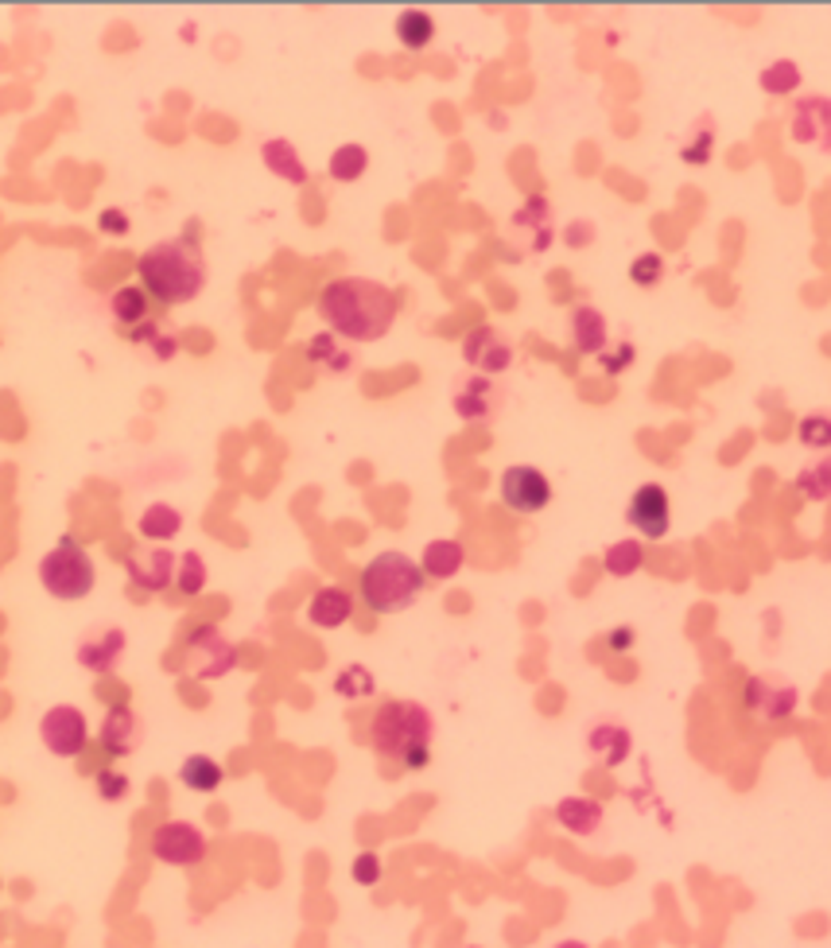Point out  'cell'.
Here are the masks:
<instances>
[{"mask_svg": "<svg viewBox=\"0 0 831 948\" xmlns=\"http://www.w3.org/2000/svg\"><path fill=\"white\" fill-rule=\"evenodd\" d=\"M98 743L109 758H129L144 743V719L129 704H113L98 727Z\"/></svg>", "mask_w": 831, "mask_h": 948, "instance_id": "ac0fdd59", "label": "cell"}, {"mask_svg": "<svg viewBox=\"0 0 831 948\" xmlns=\"http://www.w3.org/2000/svg\"><path fill=\"white\" fill-rule=\"evenodd\" d=\"M365 168H370V152L362 148V144H342V148L330 152V179H338V183H358V179L365 176Z\"/></svg>", "mask_w": 831, "mask_h": 948, "instance_id": "d6a6232c", "label": "cell"}, {"mask_svg": "<svg viewBox=\"0 0 831 948\" xmlns=\"http://www.w3.org/2000/svg\"><path fill=\"white\" fill-rule=\"evenodd\" d=\"M350 875H354L358 887H377L381 875H385L377 851H362V855H354V863H350Z\"/></svg>", "mask_w": 831, "mask_h": 948, "instance_id": "b9f144b4", "label": "cell"}, {"mask_svg": "<svg viewBox=\"0 0 831 948\" xmlns=\"http://www.w3.org/2000/svg\"><path fill=\"white\" fill-rule=\"evenodd\" d=\"M186 653L195 661V676L198 681H218V676H230L238 669L241 653L226 634H221L214 622H198V626L186 629Z\"/></svg>", "mask_w": 831, "mask_h": 948, "instance_id": "8992f818", "label": "cell"}, {"mask_svg": "<svg viewBox=\"0 0 831 948\" xmlns=\"http://www.w3.org/2000/svg\"><path fill=\"white\" fill-rule=\"evenodd\" d=\"M462 362H467V370L497 377V373H505L514 365V343H509L502 331L490 327V323H482V327H474L462 338Z\"/></svg>", "mask_w": 831, "mask_h": 948, "instance_id": "5bb4252c", "label": "cell"}, {"mask_svg": "<svg viewBox=\"0 0 831 948\" xmlns=\"http://www.w3.org/2000/svg\"><path fill=\"white\" fill-rule=\"evenodd\" d=\"M711 144H715V121L711 117H699L696 124H691V133L688 141L681 144V160L684 164H708L711 160Z\"/></svg>", "mask_w": 831, "mask_h": 948, "instance_id": "e575fe53", "label": "cell"}, {"mask_svg": "<svg viewBox=\"0 0 831 948\" xmlns=\"http://www.w3.org/2000/svg\"><path fill=\"white\" fill-rule=\"evenodd\" d=\"M176 572H179V556L171 549H136L133 556H124V576L129 584L141 587L148 595H159L176 587Z\"/></svg>", "mask_w": 831, "mask_h": 948, "instance_id": "2e32d148", "label": "cell"}, {"mask_svg": "<svg viewBox=\"0 0 831 948\" xmlns=\"http://www.w3.org/2000/svg\"><path fill=\"white\" fill-rule=\"evenodd\" d=\"M661 276H664L661 253H641V257H634V265H629V280H634L637 288H653V284H661Z\"/></svg>", "mask_w": 831, "mask_h": 948, "instance_id": "ab89813d", "label": "cell"}, {"mask_svg": "<svg viewBox=\"0 0 831 948\" xmlns=\"http://www.w3.org/2000/svg\"><path fill=\"white\" fill-rule=\"evenodd\" d=\"M136 276H141L144 292L159 303V308H176V303L198 300L206 288V257L191 233L183 238L156 241L141 253L136 261Z\"/></svg>", "mask_w": 831, "mask_h": 948, "instance_id": "7a4b0ae2", "label": "cell"}, {"mask_svg": "<svg viewBox=\"0 0 831 948\" xmlns=\"http://www.w3.org/2000/svg\"><path fill=\"white\" fill-rule=\"evenodd\" d=\"M634 358H637V346L629 343V338H618V343H611L599 355V365L606 377H618V373H626L629 365H634Z\"/></svg>", "mask_w": 831, "mask_h": 948, "instance_id": "f35d334b", "label": "cell"}, {"mask_svg": "<svg viewBox=\"0 0 831 948\" xmlns=\"http://www.w3.org/2000/svg\"><path fill=\"white\" fill-rule=\"evenodd\" d=\"M152 303L156 300L144 292V284H121V288H113V296H109V320L121 331H133L141 327V323H148Z\"/></svg>", "mask_w": 831, "mask_h": 948, "instance_id": "603a6c76", "label": "cell"}, {"mask_svg": "<svg viewBox=\"0 0 831 948\" xmlns=\"http://www.w3.org/2000/svg\"><path fill=\"white\" fill-rule=\"evenodd\" d=\"M758 82L770 98H785V94H796V86H800V67L793 59H778L770 67H761Z\"/></svg>", "mask_w": 831, "mask_h": 948, "instance_id": "836d02e7", "label": "cell"}, {"mask_svg": "<svg viewBox=\"0 0 831 948\" xmlns=\"http://www.w3.org/2000/svg\"><path fill=\"white\" fill-rule=\"evenodd\" d=\"M509 241H521V253H517V261L529 257V253H544V249L552 245V233H556V226H552V206L544 195H532L525 199L521 211L509 218Z\"/></svg>", "mask_w": 831, "mask_h": 948, "instance_id": "9a60e30c", "label": "cell"}, {"mask_svg": "<svg viewBox=\"0 0 831 948\" xmlns=\"http://www.w3.org/2000/svg\"><path fill=\"white\" fill-rule=\"evenodd\" d=\"M39 739L55 758H79L89 746V723L74 704H55L39 719Z\"/></svg>", "mask_w": 831, "mask_h": 948, "instance_id": "9c48e42d", "label": "cell"}, {"mask_svg": "<svg viewBox=\"0 0 831 948\" xmlns=\"http://www.w3.org/2000/svg\"><path fill=\"white\" fill-rule=\"evenodd\" d=\"M629 751H634V739H629V727L618 723V719H599V723L587 727V754L606 770L626 763Z\"/></svg>", "mask_w": 831, "mask_h": 948, "instance_id": "d6986e66", "label": "cell"}, {"mask_svg": "<svg viewBox=\"0 0 831 948\" xmlns=\"http://www.w3.org/2000/svg\"><path fill=\"white\" fill-rule=\"evenodd\" d=\"M626 521L634 525L646 541L669 537V529H673V497H669V490L657 487V482L637 487L626 502Z\"/></svg>", "mask_w": 831, "mask_h": 948, "instance_id": "8fae6325", "label": "cell"}, {"mask_svg": "<svg viewBox=\"0 0 831 948\" xmlns=\"http://www.w3.org/2000/svg\"><path fill=\"white\" fill-rule=\"evenodd\" d=\"M152 860L168 867H198L206 860V832L191 820H164L148 840Z\"/></svg>", "mask_w": 831, "mask_h": 948, "instance_id": "52a82bcc", "label": "cell"}, {"mask_svg": "<svg viewBox=\"0 0 831 948\" xmlns=\"http://www.w3.org/2000/svg\"><path fill=\"white\" fill-rule=\"evenodd\" d=\"M94 789H98V797L106 801V805H117V801L129 797L133 781H129V773H121V770H101L98 781H94Z\"/></svg>", "mask_w": 831, "mask_h": 948, "instance_id": "60d3db41", "label": "cell"}, {"mask_svg": "<svg viewBox=\"0 0 831 948\" xmlns=\"http://www.w3.org/2000/svg\"><path fill=\"white\" fill-rule=\"evenodd\" d=\"M646 564V544L626 537V541H614L611 549L602 552V567H606V576L614 579H629L634 572H641Z\"/></svg>", "mask_w": 831, "mask_h": 948, "instance_id": "f1b7e54d", "label": "cell"}, {"mask_svg": "<svg viewBox=\"0 0 831 948\" xmlns=\"http://www.w3.org/2000/svg\"><path fill=\"white\" fill-rule=\"evenodd\" d=\"M124 338H129L133 346H141V350H148L156 362H171V358L179 355V335L168 327V323L148 320V323H141V327L124 331Z\"/></svg>", "mask_w": 831, "mask_h": 948, "instance_id": "83f0119b", "label": "cell"}, {"mask_svg": "<svg viewBox=\"0 0 831 948\" xmlns=\"http://www.w3.org/2000/svg\"><path fill=\"white\" fill-rule=\"evenodd\" d=\"M261 160H265V168L273 171V176L288 179L292 187H308V168H303L300 152H296L292 141H284V136H268V141L261 144Z\"/></svg>", "mask_w": 831, "mask_h": 948, "instance_id": "cb8c5ba5", "label": "cell"}, {"mask_svg": "<svg viewBox=\"0 0 831 948\" xmlns=\"http://www.w3.org/2000/svg\"><path fill=\"white\" fill-rule=\"evenodd\" d=\"M788 136L796 144H808V148L831 156V98H823V94L796 98L793 113H788Z\"/></svg>", "mask_w": 831, "mask_h": 948, "instance_id": "4fadbf2b", "label": "cell"}, {"mask_svg": "<svg viewBox=\"0 0 831 948\" xmlns=\"http://www.w3.org/2000/svg\"><path fill=\"white\" fill-rule=\"evenodd\" d=\"M567 335H571L575 355L599 358L602 350L611 346V323H606V315H602L599 308L579 303V308L571 311V320H567Z\"/></svg>", "mask_w": 831, "mask_h": 948, "instance_id": "ffe728a7", "label": "cell"}, {"mask_svg": "<svg viewBox=\"0 0 831 948\" xmlns=\"http://www.w3.org/2000/svg\"><path fill=\"white\" fill-rule=\"evenodd\" d=\"M303 355H308L311 365H318L323 373H350L354 370V350L346 346V338H338L335 331H318L315 338H308L303 346Z\"/></svg>", "mask_w": 831, "mask_h": 948, "instance_id": "7402d4cb", "label": "cell"}, {"mask_svg": "<svg viewBox=\"0 0 831 948\" xmlns=\"http://www.w3.org/2000/svg\"><path fill=\"white\" fill-rule=\"evenodd\" d=\"M505 397L502 389L494 385V377H486V373H474L467 370L462 377H455V389H451V408H455V417L462 420V424H494L497 412H502Z\"/></svg>", "mask_w": 831, "mask_h": 948, "instance_id": "ba28073f", "label": "cell"}, {"mask_svg": "<svg viewBox=\"0 0 831 948\" xmlns=\"http://www.w3.org/2000/svg\"><path fill=\"white\" fill-rule=\"evenodd\" d=\"M335 692L342 700H370L373 692H377V681L365 665H342L335 676Z\"/></svg>", "mask_w": 831, "mask_h": 948, "instance_id": "d590c367", "label": "cell"}, {"mask_svg": "<svg viewBox=\"0 0 831 948\" xmlns=\"http://www.w3.org/2000/svg\"><path fill=\"white\" fill-rule=\"evenodd\" d=\"M124 646H129V634L121 626H98L82 634L79 649H74V661H79L86 673H113L121 665Z\"/></svg>", "mask_w": 831, "mask_h": 948, "instance_id": "e0dca14e", "label": "cell"}, {"mask_svg": "<svg viewBox=\"0 0 831 948\" xmlns=\"http://www.w3.org/2000/svg\"><path fill=\"white\" fill-rule=\"evenodd\" d=\"M179 781H183L186 789H195V793H214V789L221 785V766L214 763L210 754H191V758H183V766H179Z\"/></svg>", "mask_w": 831, "mask_h": 948, "instance_id": "4dcf8cb0", "label": "cell"}, {"mask_svg": "<svg viewBox=\"0 0 831 948\" xmlns=\"http://www.w3.org/2000/svg\"><path fill=\"white\" fill-rule=\"evenodd\" d=\"M424 587L427 576L420 560L405 556V552H381L358 576V599L373 614H400L424 595Z\"/></svg>", "mask_w": 831, "mask_h": 948, "instance_id": "277c9868", "label": "cell"}, {"mask_svg": "<svg viewBox=\"0 0 831 948\" xmlns=\"http://www.w3.org/2000/svg\"><path fill=\"white\" fill-rule=\"evenodd\" d=\"M179 529H183V514H179L176 505H168V502H152L148 509L141 514V521H136V532H141L144 541H152V544L176 541Z\"/></svg>", "mask_w": 831, "mask_h": 948, "instance_id": "484cf974", "label": "cell"}, {"mask_svg": "<svg viewBox=\"0 0 831 948\" xmlns=\"http://www.w3.org/2000/svg\"><path fill=\"white\" fill-rule=\"evenodd\" d=\"M370 746L397 763L400 770H427L435 746V719L424 704L416 700H389L381 704L370 723Z\"/></svg>", "mask_w": 831, "mask_h": 948, "instance_id": "3957f363", "label": "cell"}, {"mask_svg": "<svg viewBox=\"0 0 831 948\" xmlns=\"http://www.w3.org/2000/svg\"><path fill=\"white\" fill-rule=\"evenodd\" d=\"M796 440L812 452H831V412H808L796 424Z\"/></svg>", "mask_w": 831, "mask_h": 948, "instance_id": "74e56055", "label": "cell"}, {"mask_svg": "<svg viewBox=\"0 0 831 948\" xmlns=\"http://www.w3.org/2000/svg\"><path fill=\"white\" fill-rule=\"evenodd\" d=\"M552 948H591V945H583V940H559V945H552Z\"/></svg>", "mask_w": 831, "mask_h": 948, "instance_id": "f6af8a7d", "label": "cell"}, {"mask_svg": "<svg viewBox=\"0 0 831 948\" xmlns=\"http://www.w3.org/2000/svg\"><path fill=\"white\" fill-rule=\"evenodd\" d=\"M354 614V595L346 591V587H318L315 595L308 599V622L318 629H338L350 622Z\"/></svg>", "mask_w": 831, "mask_h": 948, "instance_id": "44dd1931", "label": "cell"}, {"mask_svg": "<svg viewBox=\"0 0 831 948\" xmlns=\"http://www.w3.org/2000/svg\"><path fill=\"white\" fill-rule=\"evenodd\" d=\"M467 948H478V945H467Z\"/></svg>", "mask_w": 831, "mask_h": 948, "instance_id": "bcb514c9", "label": "cell"}, {"mask_svg": "<svg viewBox=\"0 0 831 948\" xmlns=\"http://www.w3.org/2000/svg\"><path fill=\"white\" fill-rule=\"evenodd\" d=\"M462 560H467V549L451 537H443V541H427L424 544V556H420V567H424L427 579H451L459 576Z\"/></svg>", "mask_w": 831, "mask_h": 948, "instance_id": "4316f807", "label": "cell"}, {"mask_svg": "<svg viewBox=\"0 0 831 948\" xmlns=\"http://www.w3.org/2000/svg\"><path fill=\"white\" fill-rule=\"evenodd\" d=\"M176 587L186 595V599H195V595H203V591H206V560H203V552L186 549L183 556H179Z\"/></svg>", "mask_w": 831, "mask_h": 948, "instance_id": "8d00e7d4", "label": "cell"}, {"mask_svg": "<svg viewBox=\"0 0 831 948\" xmlns=\"http://www.w3.org/2000/svg\"><path fill=\"white\" fill-rule=\"evenodd\" d=\"M39 584L51 599H62V603H79L94 591L98 584V572H94V560L89 552L82 549L74 537H59L51 552L39 560Z\"/></svg>", "mask_w": 831, "mask_h": 948, "instance_id": "5b68a950", "label": "cell"}, {"mask_svg": "<svg viewBox=\"0 0 831 948\" xmlns=\"http://www.w3.org/2000/svg\"><path fill=\"white\" fill-rule=\"evenodd\" d=\"M98 230L106 233V238H124V233L133 230V223H129V214H124L121 206H106V211L98 214Z\"/></svg>", "mask_w": 831, "mask_h": 948, "instance_id": "7bdbcfd3", "label": "cell"}, {"mask_svg": "<svg viewBox=\"0 0 831 948\" xmlns=\"http://www.w3.org/2000/svg\"><path fill=\"white\" fill-rule=\"evenodd\" d=\"M796 490L808 502H828L831 497V455H820V459L805 463L796 470Z\"/></svg>", "mask_w": 831, "mask_h": 948, "instance_id": "1f68e13d", "label": "cell"}, {"mask_svg": "<svg viewBox=\"0 0 831 948\" xmlns=\"http://www.w3.org/2000/svg\"><path fill=\"white\" fill-rule=\"evenodd\" d=\"M634 641H637L634 626H614L611 634H606V649H611V653H629Z\"/></svg>", "mask_w": 831, "mask_h": 948, "instance_id": "ee69618b", "label": "cell"}, {"mask_svg": "<svg viewBox=\"0 0 831 948\" xmlns=\"http://www.w3.org/2000/svg\"><path fill=\"white\" fill-rule=\"evenodd\" d=\"M796 700H800V692L796 684L781 681L773 673H754L750 681L743 684V704L754 719L761 723H778V719H788L796 711Z\"/></svg>", "mask_w": 831, "mask_h": 948, "instance_id": "30bf717a", "label": "cell"}, {"mask_svg": "<svg viewBox=\"0 0 831 948\" xmlns=\"http://www.w3.org/2000/svg\"><path fill=\"white\" fill-rule=\"evenodd\" d=\"M397 39H400V47H408V51H424V47L435 39V20L427 16L424 9H405L397 16Z\"/></svg>", "mask_w": 831, "mask_h": 948, "instance_id": "f546056e", "label": "cell"}, {"mask_svg": "<svg viewBox=\"0 0 831 948\" xmlns=\"http://www.w3.org/2000/svg\"><path fill=\"white\" fill-rule=\"evenodd\" d=\"M552 816H556V825L567 828L571 836H591L602 828V805L591 797H564L552 808Z\"/></svg>", "mask_w": 831, "mask_h": 948, "instance_id": "d4e9b609", "label": "cell"}, {"mask_svg": "<svg viewBox=\"0 0 831 948\" xmlns=\"http://www.w3.org/2000/svg\"><path fill=\"white\" fill-rule=\"evenodd\" d=\"M502 502L509 505L514 514H540V509H549V502H552L549 475H544V470H537V467H529V463L505 467Z\"/></svg>", "mask_w": 831, "mask_h": 948, "instance_id": "7c38bea8", "label": "cell"}, {"mask_svg": "<svg viewBox=\"0 0 831 948\" xmlns=\"http://www.w3.org/2000/svg\"><path fill=\"white\" fill-rule=\"evenodd\" d=\"M400 296L365 276H338L318 292V320L346 343H377L397 323Z\"/></svg>", "mask_w": 831, "mask_h": 948, "instance_id": "6da1fadb", "label": "cell"}]
</instances>
